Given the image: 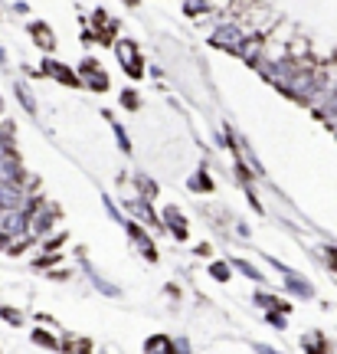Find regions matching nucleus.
<instances>
[]
</instances>
